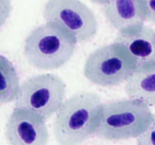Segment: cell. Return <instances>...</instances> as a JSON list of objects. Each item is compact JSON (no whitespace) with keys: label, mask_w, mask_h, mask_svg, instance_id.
Returning <instances> with one entry per match:
<instances>
[{"label":"cell","mask_w":155,"mask_h":145,"mask_svg":"<svg viewBox=\"0 0 155 145\" xmlns=\"http://www.w3.org/2000/svg\"><path fill=\"white\" fill-rule=\"evenodd\" d=\"M102 106L95 92H80L70 97L56 113L53 128L56 141L63 145L79 144L95 134Z\"/></svg>","instance_id":"1"},{"label":"cell","mask_w":155,"mask_h":145,"mask_svg":"<svg viewBox=\"0 0 155 145\" xmlns=\"http://www.w3.org/2000/svg\"><path fill=\"white\" fill-rule=\"evenodd\" d=\"M77 43L74 35L64 27L46 22L28 35L24 54L29 64L36 69H56L74 55Z\"/></svg>","instance_id":"2"},{"label":"cell","mask_w":155,"mask_h":145,"mask_svg":"<svg viewBox=\"0 0 155 145\" xmlns=\"http://www.w3.org/2000/svg\"><path fill=\"white\" fill-rule=\"evenodd\" d=\"M153 113L142 101L129 98L103 104L95 135L110 140L136 137L149 125Z\"/></svg>","instance_id":"3"},{"label":"cell","mask_w":155,"mask_h":145,"mask_svg":"<svg viewBox=\"0 0 155 145\" xmlns=\"http://www.w3.org/2000/svg\"><path fill=\"white\" fill-rule=\"evenodd\" d=\"M134 59L123 44L116 42L98 48L86 60L84 76L102 87L117 85L136 72Z\"/></svg>","instance_id":"4"},{"label":"cell","mask_w":155,"mask_h":145,"mask_svg":"<svg viewBox=\"0 0 155 145\" xmlns=\"http://www.w3.org/2000/svg\"><path fill=\"white\" fill-rule=\"evenodd\" d=\"M65 94L66 85L60 77L51 73L39 74L21 85L15 107L32 110L48 119L61 108Z\"/></svg>","instance_id":"5"},{"label":"cell","mask_w":155,"mask_h":145,"mask_svg":"<svg viewBox=\"0 0 155 145\" xmlns=\"http://www.w3.org/2000/svg\"><path fill=\"white\" fill-rule=\"evenodd\" d=\"M44 19L62 26L74 35L77 42L92 39L98 31V21L92 11L80 0H48Z\"/></svg>","instance_id":"6"},{"label":"cell","mask_w":155,"mask_h":145,"mask_svg":"<svg viewBox=\"0 0 155 145\" xmlns=\"http://www.w3.org/2000/svg\"><path fill=\"white\" fill-rule=\"evenodd\" d=\"M46 119L27 109L15 107L6 123V138L12 145H45L48 143Z\"/></svg>","instance_id":"7"},{"label":"cell","mask_w":155,"mask_h":145,"mask_svg":"<svg viewBox=\"0 0 155 145\" xmlns=\"http://www.w3.org/2000/svg\"><path fill=\"white\" fill-rule=\"evenodd\" d=\"M103 11L109 24L119 33L137 31L147 21L146 0H109Z\"/></svg>","instance_id":"8"},{"label":"cell","mask_w":155,"mask_h":145,"mask_svg":"<svg viewBox=\"0 0 155 145\" xmlns=\"http://www.w3.org/2000/svg\"><path fill=\"white\" fill-rule=\"evenodd\" d=\"M116 42L123 44L136 62V71L155 69V30L144 26L133 33H119Z\"/></svg>","instance_id":"9"},{"label":"cell","mask_w":155,"mask_h":145,"mask_svg":"<svg viewBox=\"0 0 155 145\" xmlns=\"http://www.w3.org/2000/svg\"><path fill=\"white\" fill-rule=\"evenodd\" d=\"M125 92L129 98L155 106V69L136 71L127 81Z\"/></svg>","instance_id":"10"},{"label":"cell","mask_w":155,"mask_h":145,"mask_svg":"<svg viewBox=\"0 0 155 145\" xmlns=\"http://www.w3.org/2000/svg\"><path fill=\"white\" fill-rule=\"evenodd\" d=\"M0 103L8 104L15 101L21 89L19 77L13 63L3 55L0 56Z\"/></svg>","instance_id":"11"},{"label":"cell","mask_w":155,"mask_h":145,"mask_svg":"<svg viewBox=\"0 0 155 145\" xmlns=\"http://www.w3.org/2000/svg\"><path fill=\"white\" fill-rule=\"evenodd\" d=\"M136 138L137 144L155 145V115H153L148 128Z\"/></svg>","instance_id":"12"},{"label":"cell","mask_w":155,"mask_h":145,"mask_svg":"<svg viewBox=\"0 0 155 145\" xmlns=\"http://www.w3.org/2000/svg\"><path fill=\"white\" fill-rule=\"evenodd\" d=\"M147 21L155 24V0H146Z\"/></svg>","instance_id":"13"},{"label":"cell","mask_w":155,"mask_h":145,"mask_svg":"<svg viewBox=\"0 0 155 145\" xmlns=\"http://www.w3.org/2000/svg\"><path fill=\"white\" fill-rule=\"evenodd\" d=\"M92 2L95 3V4H100V5H104L107 3L109 0H89Z\"/></svg>","instance_id":"14"}]
</instances>
